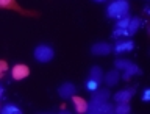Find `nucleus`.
Wrapping results in <instances>:
<instances>
[{
    "instance_id": "nucleus-1",
    "label": "nucleus",
    "mask_w": 150,
    "mask_h": 114,
    "mask_svg": "<svg viewBox=\"0 0 150 114\" xmlns=\"http://www.w3.org/2000/svg\"><path fill=\"white\" fill-rule=\"evenodd\" d=\"M128 11H130V3L127 0H116V2L108 5L106 14L111 19H122L128 16Z\"/></svg>"
},
{
    "instance_id": "nucleus-2",
    "label": "nucleus",
    "mask_w": 150,
    "mask_h": 114,
    "mask_svg": "<svg viewBox=\"0 0 150 114\" xmlns=\"http://www.w3.org/2000/svg\"><path fill=\"white\" fill-rule=\"evenodd\" d=\"M33 55H35V59H38L39 63H49V61L53 59L55 52H53V49H52L50 45L41 44V45H38L35 49V53Z\"/></svg>"
},
{
    "instance_id": "nucleus-3",
    "label": "nucleus",
    "mask_w": 150,
    "mask_h": 114,
    "mask_svg": "<svg viewBox=\"0 0 150 114\" xmlns=\"http://www.w3.org/2000/svg\"><path fill=\"white\" fill-rule=\"evenodd\" d=\"M0 8L2 9H13L22 16H38L35 11H28V9H23L21 5H19L16 0H0Z\"/></svg>"
},
{
    "instance_id": "nucleus-4",
    "label": "nucleus",
    "mask_w": 150,
    "mask_h": 114,
    "mask_svg": "<svg viewBox=\"0 0 150 114\" xmlns=\"http://www.w3.org/2000/svg\"><path fill=\"white\" fill-rule=\"evenodd\" d=\"M28 75H30V67L25 64H16L11 70V77L16 81H21V80H25Z\"/></svg>"
},
{
    "instance_id": "nucleus-5",
    "label": "nucleus",
    "mask_w": 150,
    "mask_h": 114,
    "mask_svg": "<svg viewBox=\"0 0 150 114\" xmlns=\"http://www.w3.org/2000/svg\"><path fill=\"white\" fill-rule=\"evenodd\" d=\"M111 52H112V47L108 42H97V44L91 47V53L96 56H105V55H110Z\"/></svg>"
},
{
    "instance_id": "nucleus-6",
    "label": "nucleus",
    "mask_w": 150,
    "mask_h": 114,
    "mask_svg": "<svg viewBox=\"0 0 150 114\" xmlns=\"http://www.w3.org/2000/svg\"><path fill=\"white\" fill-rule=\"evenodd\" d=\"M111 97V92L108 89H97V91L92 92V97H91V103H96V105H100L103 102H108Z\"/></svg>"
},
{
    "instance_id": "nucleus-7",
    "label": "nucleus",
    "mask_w": 150,
    "mask_h": 114,
    "mask_svg": "<svg viewBox=\"0 0 150 114\" xmlns=\"http://www.w3.org/2000/svg\"><path fill=\"white\" fill-rule=\"evenodd\" d=\"M134 88H128V89H122V91L114 94V102L116 103H128L130 98L134 96Z\"/></svg>"
},
{
    "instance_id": "nucleus-8",
    "label": "nucleus",
    "mask_w": 150,
    "mask_h": 114,
    "mask_svg": "<svg viewBox=\"0 0 150 114\" xmlns=\"http://www.w3.org/2000/svg\"><path fill=\"white\" fill-rule=\"evenodd\" d=\"M58 94H59V97H63V98H70L75 94V86L72 83H63L58 88Z\"/></svg>"
},
{
    "instance_id": "nucleus-9",
    "label": "nucleus",
    "mask_w": 150,
    "mask_h": 114,
    "mask_svg": "<svg viewBox=\"0 0 150 114\" xmlns=\"http://www.w3.org/2000/svg\"><path fill=\"white\" fill-rule=\"evenodd\" d=\"M134 49V42L133 41H119L114 45V53H124V52H131Z\"/></svg>"
},
{
    "instance_id": "nucleus-10",
    "label": "nucleus",
    "mask_w": 150,
    "mask_h": 114,
    "mask_svg": "<svg viewBox=\"0 0 150 114\" xmlns=\"http://www.w3.org/2000/svg\"><path fill=\"white\" fill-rule=\"evenodd\" d=\"M70 98H72V102H74L75 111H77V113H86V110H88V102L84 100L83 97H78V96H72Z\"/></svg>"
},
{
    "instance_id": "nucleus-11",
    "label": "nucleus",
    "mask_w": 150,
    "mask_h": 114,
    "mask_svg": "<svg viewBox=\"0 0 150 114\" xmlns=\"http://www.w3.org/2000/svg\"><path fill=\"white\" fill-rule=\"evenodd\" d=\"M120 75L117 70H110L105 77H103V80H105V83L108 84V86H114V84H117V81H119Z\"/></svg>"
},
{
    "instance_id": "nucleus-12",
    "label": "nucleus",
    "mask_w": 150,
    "mask_h": 114,
    "mask_svg": "<svg viewBox=\"0 0 150 114\" xmlns=\"http://www.w3.org/2000/svg\"><path fill=\"white\" fill-rule=\"evenodd\" d=\"M136 74H142V70H141L136 64L131 63L128 67L124 69V77H122V78H124V80H130V78L133 77V75H136Z\"/></svg>"
},
{
    "instance_id": "nucleus-13",
    "label": "nucleus",
    "mask_w": 150,
    "mask_h": 114,
    "mask_svg": "<svg viewBox=\"0 0 150 114\" xmlns=\"http://www.w3.org/2000/svg\"><path fill=\"white\" fill-rule=\"evenodd\" d=\"M141 19L138 17H133V19H130V23H128V27H127V31H128V36H133L136 31L139 30V27H141Z\"/></svg>"
},
{
    "instance_id": "nucleus-14",
    "label": "nucleus",
    "mask_w": 150,
    "mask_h": 114,
    "mask_svg": "<svg viewBox=\"0 0 150 114\" xmlns=\"http://www.w3.org/2000/svg\"><path fill=\"white\" fill-rule=\"evenodd\" d=\"M89 78H92V80H96V81L102 83V80H103V70L98 67V66H92L91 70H89Z\"/></svg>"
},
{
    "instance_id": "nucleus-15",
    "label": "nucleus",
    "mask_w": 150,
    "mask_h": 114,
    "mask_svg": "<svg viewBox=\"0 0 150 114\" xmlns=\"http://www.w3.org/2000/svg\"><path fill=\"white\" fill-rule=\"evenodd\" d=\"M114 113V106L108 102H103L100 105H97V114H112Z\"/></svg>"
},
{
    "instance_id": "nucleus-16",
    "label": "nucleus",
    "mask_w": 150,
    "mask_h": 114,
    "mask_svg": "<svg viewBox=\"0 0 150 114\" xmlns=\"http://www.w3.org/2000/svg\"><path fill=\"white\" fill-rule=\"evenodd\" d=\"M0 113L2 114H21V108L14 106V105H5L2 110H0Z\"/></svg>"
},
{
    "instance_id": "nucleus-17",
    "label": "nucleus",
    "mask_w": 150,
    "mask_h": 114,
    "mask_svg": "<svg viewBox=\"0 0 150 114\" xmlns=\"http://www.w3.org/2000/svg\"><path fill=\"white\" fill-rule=\"evenodd\" d=\"M131 111V108L128 103H117V106L114 108V113L117 114H128Z\"/></svg>"
},
{
    "instance_id": "nucleus-18",
    "label": "nucleus",
    "mask_w": 150,
    "mask_h": 114,
    "mask_svg": "<svg viewBox=\"0 0 150 114\" xmlns=\"http://www.w3.org/2000/svg\"><path fill=\"white\" fill-rule=\"evenodd\" d=\"M98 81H96V80H92V78H88L86 80V83H84V88L88 89L89 92H94V91H97L98 89Z\"/></svg>"
},
{
    "instance_id": "nucleus-19",
    "label": "nucleus",
    "mask_w": 150,
    "mask_h": 114,
    "mask_svg": "<svg viewBox=\"0 0 150 114\" xmlns=\"http://www.w3.org/2000/svg\"><path fill=\"white\" fill-rule=\"evenodd\" d=\"M130 16H125V17H122L117 21V28H124V30H127V27H128V23H130Z\"/></svg>"
},
{
    "instance_id": "nucleus-20",
    "label": "nucleus",
    "mask_w": 150,
    "mask_h": 114,
    "mask_svg": "<svg viewBox=\"0 0 150 114\" xmlns=\"http://www.w3.org/2000/svg\"><path fill=\"white\" fill-rule=\"evenodd\" d=\"M133 63V61H130V59H116V67L117 69H125V67H128V66Z\"/></svg>"
},
{
    "instance_id": "nucleus-21",
    "label": "nucleus",
    "mask_w": 150,
    "mask_h": 114,
    "mask_svg": "<svg viewBox=\"0 0 150 114\" xmlns=\"http://www.w3.org/2000/svg\"><path fill=\"white\" fill-rule=\"evenodd\" d=\"M6 70H8V63L3 61V59H0V78L6 74Z\"/></svg>"
},
{
    "instance_id": "nucleus-22",
    "label": "nucleus",
    "mask_w": 150,
    "mask_h": 114,
    "mask_svg": "<svg viewBox=\"0 0 150 114\" xmlns=\"http://www.w3.org/2000/svg\"><path fill=\"white\" fill-rule=\"evenodd\" d=\"M112 36H114V38H119V36H128V31L124 30V28H117V30L112 33Z\"/></svg>"
},
{
    "instance_id": "nucleus-23",
    "label": "nucleus",
    "mask_w": 150,
    "mask_h": 114,
    "mask_svg": "<svg viewBox=\"0 0 150 114\" xmlns=\"http://www.w3.org/2000/svg\"><path fill=\"white\" fill-rule=\"evenodd\" d=\"M149 98H150V89H145V91H144V96H142V100H144V102H149Z\"/></svg>"
},
{
    "instance_id": "nucleus-24",
    "label": "nucleus",
    "mask_w": 150,
    "mask_h": 114,
    "mask_svg": "<svg viewBox=\"0 0 150 114\" xmlns=\"http://www.w3.org/2000/svg\"><path fill=\"white\" fill-rule=\"evenodd\" d=\"M2 96H3V88L0 86V97H2Z\"/></svg>"
},
{
    "instance_id": "nucleus-25",
    "label": "nucleus",
    "mask_w": 150,
    "mask_h": 114,
    "mask_svg": "<svg viewBox=\"0 0 150 114\" xmlns=\"http://www.w3.org/2000/svg\"><path fill=\"white\" fill-rule=\"evenodd\" d=\"M96 2H103V0H96Z\"/></svg>"
}]
</instances>
